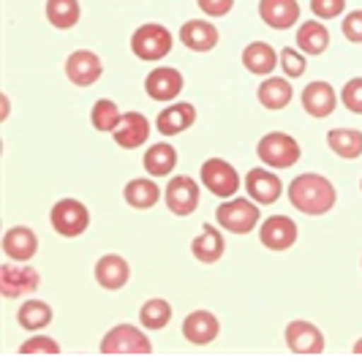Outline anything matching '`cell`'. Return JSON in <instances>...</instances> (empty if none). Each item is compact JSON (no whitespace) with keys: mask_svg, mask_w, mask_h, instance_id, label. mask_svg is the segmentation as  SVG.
<instances>
[{"mask_svg":"<svg viewBox=\"0 0 362 362\" xmlns=\"http://www.w3.org/2000/svg\"><path fill=\"white\" fill-rule=\"evenodd\" d=\"M139 322L147 329H163V327L172 322V305L166 300H161V297H153L139 310Z\"/></svg>","mask_w":362,"mask_h":362,"instance_id":"cell-33","label":"cell"},{"mask_svg":"<svg viewBox=\"0 0 362 362\" xmlns=\"http://www.w3.org/2000/svg\"><path fill=\"white\" fill-rule=\"evenodd\" d=\"M289 202L303 213V216H325L335 207L338 202V191L335 185L327 180L325 175L316 172H305L300 177L289 182Z\"/></svg>","mask_w":362,"mask_h":362,"instance_id":"cell-1","label":"cell"},{"mask_svg":"<svg viewBox=\"0 0 362 362\" xmlns=\"http://www.w3.org/2000/svg\"><path fill=\"white\" fill-rule=\"evenodd\" d=\"M101 354H153V344L145 329L134 325H115L101 338Z\"/></svg>","mask_w":362,"mask_h":362,"instance_id":"cell-6","label":"cell"},{"mask_svg":"<svg viewBox=\"0 0 362 362\" xmlns=\"http://www.w3.org/2000/svg\"><path fill=\"white\" fill-rule=\"evenodd\" d=\"M360 191H362V180H360Z\"/></svg>","mask_w":362,"mask_h":362,"instance_id":"cell-42","label":"cell"},{"mask_svg":"<svg viewBox=\"0 0 362 362\" xmlns=\"http://www.w3.org/2000/svg\"><path fill=\"white\" fill-rule=\"evenodd\" d=\"M115 142L123 150H136L150 139V120H147L142 112H126L120 126L115 128Z\"/></svg>","mask_w":362,"mask_h":362,"instance_id":"cell-19","label":"cell"},{"mask_svg":"<svg viewBox=\"0 0 362 362\" xmlns=\"http://www.w3.org/2000/svg\"><path fill=\"white\" fill-rule=\"evenodd\" d=\"M259 207L262 204H256L254 199H243V197L221 202L216 210L218 226L232 232V235H248V232H254L256 226H259V218H262L259 216Z\"/></svg>","mask_w":362,"mask_h":362,"instance_id":"cell-4","label":"cell"},{"mask_svg":"<svg viewBox=\"0 0 362 362\" xmlns=\"http://www.w3.org/2000/svg\"><path fill=\"white\" fill-rule=\"evenodd\" d=\"M19 354H52L54 357V354H60V344L47 335H33L19 346Z\"/></svg>","mask_w":362,"mask_h":362,"instance_id":"cell-35","label":"cell"},{"mask_svg":"<svg viewBox=\"0 0 362 362\" xmlns=\"http://www.w3.org/2000/svg\"><path fill=\"white\" fill-rule=\"evenodd\" d=\"M351 351H354V354H360V357H362V338L357 341V344H354V349H351Z\"/></svg>","mask_w":362,"mask_h":362,"instance_id":"cell-41","label":"cell"},{"mask_svg":"<svg viewBox=\"0 0 362 362\" xmlns=\"http://www.w3.org/2000/svg\"><path fill=\"white\" fill-rule=\"evenodd\" d=\"M243 66L256 76H270L278 66V52L272 49L267 41H251L243 49Z\"/></svg>","mask_w":362,"mask_h":362,"instance_id":"cell-25","label":"cell"},{"mask_svg":"<svg viewBox=\"0 0 362 362\" xmlns=\"http://www.w3.org/2000/svg\"><path fill=\"white\" fill-rule=\"evenodd\" d=\"M180 41L191 52H210V49L218 47L221 33H218L216 25L207 22V19H188V22H182L180 28Z\"/></svg>","mask_w":362,"mask_h":362,"instance_id":"cell-18","label":"cell"},{"mask_svg":"<svg viewBox=\"0 0 362 362\" xmlns=\"http://www.w3.org/2000/svg\"><path fill=\"white\" fill-rule=\"evenodd\" d=\"M310 11L319 19H338L346 11V0H310Z\"/></svg>","mask_w":362,"mask_h":362,"instance_id":"cell-37","label":"cell"},{"mask_svg":"<svg viewBox=\"0 0 362 362\" xmlns=\"http://www.w3.org/2000/svg\"><path fill=\"white\" fill-rule=\"evenodd\" d=\"M123 199L134 210H150V207H156L158 199H161V188H158V182L150 180V177H136V180L126 182Z\"/></svg>","mask_w":362,"mask_h":362,"instance_id":"cell-26","label":"cell"},{"mask_svg":"<svg viewBox=\"0 0 362 362\" xmlns=\"http://www.w3.org/2000/svg\"><path fill=\"white\" fill-rule=\"evenodd\" d=\"M17 322H19L22 329H28V332H38V329L49 327V322H52V305H49V303H44V300H28V303H22V305H19Z\"/></svg>","mask_w":362,"mask_h":362,"instance_id":"cell-30","label":"cell"},{"mask_svg":"<svg viewBox=\"0 0 362 362\" xmlns=\"http://www.w3.org/2000/svg\"><path fill=\"white\" fill-rule=\"evenodd\" d=\"M3 254L11 262H30L38 254V237L30 226H11L3 235Z\"/></svg>","mask_w":362,"mask_h":362,"instance_id":"cell-20","label":"cell"},{"mask_svg":"<svg viewBox=\"0 0 362 362\" xmlns=\"http://www.w3.org/2000/svg\"><path fill=\"white\" fill-rule=\"evenodd\" d=\"M341 98H344V104L349 112L362 115V76H354V79L346 82L344 90H341Z\"/></svg>","mask_w":362,"mask_h":362,"instance_id":"cell-36","label":"cell"},{"mask_svg":"<svg viewBox=\"0 0 362 362\" xmlns=\"http://www.w3.org/2000/svg\"><path fill=\"white\" fill-rule=\"evenodd\" d=\"M8 107H11V104H8V95H3V120L8 117Z\"/></svg>","mask_w":362,"mask_h":362,"instance_id":"cell-40","label":"cell"},{"mask_svg":"<svg viewBox=\"0 0 362 362\" xmlns=\"http://www.w3.org/2000/svg\"><path fill=\"white\" fill-rule=\"evenodd\" d=\"M199 182L188 175H177L172 177L166 191H163V202L169 207V213L177 218L194 216V210L199 207Z\"/></svg>","mask_w":362,"mask_h":362,"instance_id":"cell-9","label":"cell"},{"mask_svg":"<svg viewBox=\"0 0 362 362\" xmlns=\"http://www.w3.org/2000/svg\"><path fill=\"white\" fill-rule=\"evenodd\" d=\"M120 120H123V112L117 109L115 101H109V98H98L90 109V123L95 131H101V134H115V128L120 126Z\"/></svg>","mask_w":362,"mask_h":362,"instance_id":"cell-32","label":"cell"},{"mask_svg":"<svg viewBox=\"0 0 362 362\" xmlns=\"http://www.w3.org/2000/svg\"><path fill=\"white\" fill-rule=\"evenodd\" d=\"M177 161H180L177 150L169 145V142H158V145H150V150H147L145 158H142V166H145L147 175H153V177H166V175L175 172Z\"/></svg>","mask_w":362,"mask_h":362,"instance_id":"cell-27","label":"cell"},{"mask_svg":"<svg viewBox=\"0 0 362 362\" xmlns=\"http://www.w3.org/2000/svg\"><path fill=\"white\" fill-rule=\"evenodd\" d=\"M256 98H259V104H262L264 109H270V112H281V109H286L291 104L294 90H291L289 79H281V76H267V79L259 85Z\"/></svg>","mask_w":362,"mask_h":362,"instance_id":"cell-24","label":"cell"},{"mask_svg":"<svg viewBox=\"0 0 362 362\" xmlns=\"http://www.w3.org/2000/svg\"><path fill=\"white\" fill-rule=\"evenodd\" d=\"M297 47L305 54H325L329 49V30L316 19L303 22L297 30Z\"/></svg>","mask_w":362,"mask_h":362,"instance_id":"cell-29","label":"cell"},{"mask_svg":"<svg viewBox=\"0 0 362 362\" xmlns=\"http://www.w3.org/2000/svg\"><path fill=\"white\" fill-rule=\"evenodd\" d=\"M41 286V275L36 267L25 262H6L0 267V294L6 300H19L28 297Z\"/></svg>","mask_w":362,"mask_h":362,"instance_id":"cell-7","label":"cell"},{"mask_svg":"<svg viewBox=\"0 0 362 362\" xmlns=\"http://www.w3.org/2000/svg\"><path fill=\"white\" fill-rule=\"evenodd\" d=\"M101 74H104V63L90 49H76L66 60V76H69V82L76 85V88H90V85H95L101 79Z\"/></svg>","mask_w":362,"mask_h":362,"instance_id":"cell-12","label":"cell"},{"mask_svg":"<svg viewBox=\"0 0 362 362\" xmlns=\"http://www.w3.org/2000/svg\"><path fill=\"white\" fill-rule=\"evenodd\" d=\"M202 185L213 194V197H221V199H232L240 191V175L237 169L229 161L223 158H207L199 169Z\"/></svg>","mask_w":362,"mask_h":362,"instance_id":"cell-8","label":"cell"},{"mask_svg":"<svg viewBox=\"0 0 362 362\" xmlns=\"http://www.w3.org/2000/svg\"><path fill=\"white\" fill-rule=\"evenodd\" d=\"M131 278V267L120 254H107L95 262V281L107 291H120Z\"/></svg>","mask_w":362,"mask_h":362,"instance_id":"cell-21","label":"cell"},{"mask_svg":"<svg viewBox=\"0 0 362 362\" xmlns=\"http://www.w3.org/2000/svg\"><path fill=\"white\" fill-rule=\"evenodd\" d=\"M341 30L351 44H362V8H354L346 14L341 22Z\"/></svg>","mask_w":362,"mask_h":362,"instance_id":"cell-38","label":"cell"},{"mask_svg":"<svg viewBox=\"0 0 362 362\" xmlns=\"http://www.w3.org/2000/svg\"><path fill=\"white\" fill-rule=\"evenodd\" d=\"M281 69L289 79H297L308 71V60H305V52L294 49V47H284L281 49Z\"/></svg>","mask_w":362,"mask_h":362,"instance_id":"cell-34","label":"cell"},{"mask_svg":"<svg viewBox=\"0 0 362 362\" xmlns=\"http://www.w3.org/2000/svg\"><path fill=\"white\" fill-rule=\"evenodd\" d=\"M197 123V107L194 104H188V101H172V107H166L158 112V117H156V131L163 134V136H177L182 131H188V128Z\"/></svg>","mask_w":362,"mask_h":362,"instance_id":"cell-16","label":"cell"},{"mask_svg":"<svg viewBox=\"0 0 362 362\" xmlns=\"http://www.w3.org/2000/svg\"><path fill=\"white\" fill-rule=\"evenodd\" d=\"M335 104H338V95H335V88L329 82L316 79L303 90V109L310 117H329L335 112Z\"/></svg>","mask_w":362,"mask_h":362,"instance_id":"cell-22","label":"cell"},{"mask_svg":"<svg viewBox=\"0 0 362 362\" xmlns=\"http://www.w3.org/2000/svg\"><path fill=\"white\" fill-rule=\"evenodd\" d=\"M286 346H289L291 354H300V357H313V354H322L327 349L325 332L316 325H310L305 319H294L286 325Z\"/></svg>","mask_w":362,"mask_h":362,"instance_id":"cell-10","label":"cell"},{"mask_svg":"<svg viewBox=\"0 0 362 362\" xmlns=\"http://www.w3.org/2000/svg\"><path fill=\"white\" fill-rule=\"evenodd\" d=\"M172 44H175V38H172L169 28H163L158 22H145L131 36V52L145 63H158L172 52Z\"/></svg>","mask_w":362,"mask_h":362,"instance_id":"cell-2","label":"cell"},{"mask_svg":"<svg viewBox=\"0 0 362 362\" xmlns=\"http://www.w3.org/2000/svg\"><path fill=\"white\" fill-rule=\"evenodd\" d=\"M47 22L57 30H71L82 17L79 0H47Z\"/></svg>","mask_w":362,"mask_h":362,"instance_id":"cell-31","label":"cell"},{"mask_svg":"<svg viewBox=\"0 0 362 362\" xmlns=\"http://www.w3.org/2000/svg\"><path fill=\"white\" fill-rule=\"evenodd\" d=\"M199 8L207 17H226L232 8H235V0H197Z\"/></svg>","mask_w":362,"mask_h":362,"instance_id":"cell-39","label":"cell"},{"mask_svg":"<svg viewBox=\"0 0 362 362\" xmlns=\"http://www.w3.org/2000/svg\"><path fill=\"white\" fill-rule=\"evenodd\" d=\"M182 74L172 66H158L145 76V93L153 98V101H175L182 93Z\"/></svg>","mask_w":362,"mask_h":362,"instance_id":"cell-13","label":"cell"},{"mask_svg":"<svg viewBox=\"0 0 362 362\" xmlns=\"http://www.w3.org/2000/svg\"><path fill=\"white\" fill-rule=\"evenodd\" d=\"M327 145L341 158H360L362 156V131L360 128H332L327 131Z\"/></svg>","mask_w":362,"mask_h":362,"instance_id":"cell-28","label":"cell"},{"mask_svg":"<svg viewBox=\"0 0 362 362\" xmlns=\"http://www.w3.org/2000/svg\"><path fill=\"white\" fill-rule=\"evenodd\" d=\"M226 251V240L218 232L213 223H204L202 226V235L191 243V254L199 259L202 264H216L221 262V256Z\"/></svg>","mask_w":362,"mask_h":362,"instance_id":"cell-23","label":"cell"},{"mask_svg":"<svg viewBox=\"0 0 362 362\" xmlns=\"http://www.w3.org/2000/svg\"><path fill=\"white\" fill-rule=\"evenodd\" d=\"M256 156H259V161L267 163L270 169H291L294 163L300 161L303 150H300V142L294 136L284 134V131H270V134H264L259 139Z\"/></svg>","mask_w":362,"mask_h":362,"instance_id":"cell-3","label":"cell"},{"mask_svg":"<svg viewBox=\"0 0 362 362\" xmlns=\"http://www.w3.org/2000/svg\"><path fill=\"white\" fill-rule=\"evenodd\" d=\"M245 191H248V197L256 204H275V202L281 199V194H284V182H281V177L275 172L256 166L245 177Z\"/></svg>","mask_w":362,"mask_h":362,"instance_id":"cell-15","label":"cell"},{"mask_svg":"<svg viewBox=\"0 0 362 362\" xmlns=\"http://www.w3.org/2000/svg\"><path fill=\"white\" fill-rule=\"evenodd\" d=\"M221 335V322L210 310H194L182 322V338L191 346H210Z\"/></svg>","mask_w":362,"mask_h":362,"instance_id":"cell-14","label":"cell"},{"mask_svg":"<svg viewBox=\"0 0 362 362\" xmlns=\"http://www.w3.org/2000/svg\"><path fill=\"white\" fill-rule=\"evenodd\" d=\"M259 243L267 251H289L297 243V223L289 216H270L259 226Z\"/></svg>","mask_w":362,"mask_h":362,"instance_id":"cell-11","label":"cell"},{"mask_svg":"<svg viewBox=\"0 0 362 362\" xmlns=\"http://www.w3.org/2000/svg\"><path fill=\"white\" fill-rule=\"evenodd\" d=\"M259 17L272 30H289L300 22L297 0H259Z\"/></svg>","mask_w":362,"mask_h":362,"instance_id":"cell-17","label":"cell"},{"mask_svg":"<svg viewBox=\"0 0 362 362\" xmlns=\"http://www.w3.org/2000/svg\"><path fill=\"white\" fill-rule=\"evenodd\" d=\"M49 221H52V229L57 235L66 237V240H74V237L88 232V226H90V210L79 199H74V197H63L60 202L52 204Z\"/></svg>","mask_w":362,"mask_h":362,"instance_id":"cell-5","label":"cell"}]
</instances>
